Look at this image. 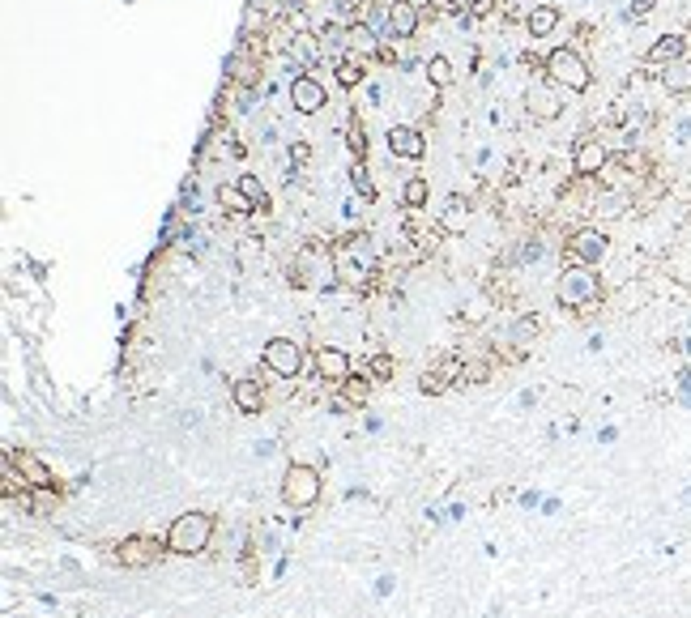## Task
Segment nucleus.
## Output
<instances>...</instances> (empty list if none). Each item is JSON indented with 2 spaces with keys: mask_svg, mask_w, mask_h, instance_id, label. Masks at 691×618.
<instances>
[{
  "mask_svg": "<svg viewBox=\"0 0 691 618\" xmlns=\"http://www.w3.org/2000/svg\"><path fill=\"white\" fill-rule=\"evenodd\" d=\"M209 542H213V516H209V512H184V516H175V525L167 529V542H162V546H167L171 555L192 559V555H205Z\"/></svg>",
  "mask_w": 691,
  "mask_h": 618,
  "instance_id": "nucleus-1",
  "label": "nucleus"
},
{
  "mask_svg": "<svg viewBox=\"0 0 691 618\" xmlns=\"http://www.w3.org/2000/svg\"><path fill=\"white\" fill-rule=\"evenodd\" d=\"M555 299H559V307H568V311H594V307L602 303V277H594V269L572 265V269L559 273Z\"/></svg>",
  "mask_w": 691,
  "mask_h": 618,
  "instance_id": "nucleus-2",
  "label": "nucleus"
},
{
  "mask_svg": "<svg viewBox=\"0 0 691 618\" xmlns=\"http://www.w3.org/2000/svg\"><path fill=\"white\" fill-rule=\"evenodd\" d=\"M320 499V469L316 465H303V461H290L286 474H282V504L290 512H303Z\"/></svg>",
  "mask_w": 691,
  "mask_h": 618,
  "instance_id": "nucleus-3",
  "label": "nucleus"
},
{
  "mask_svg": "<svg viewBox=\"0 0 691 618\" xmlns=\"http://www.w3.org/2000/svg\"><path fill=\"white\" fill-rule=\"evenodd\" d=\"M547 73H551V81H555L559 90H572V94L589 90V81H594V73H589L585 55H581V51H572V47H555V51L547 55Z\"/></svg>",
  "mask_w": 691,
  "mask_h": 618,
  "instance_id": "nucleus-4",
  "label": "nucleus"
},
{
  "mask_svg": "<svg viewBox=\"0 0 691 618\" xmlns=\"http://www.w3.org/2000/svg\"><path fill=\"white\" fill-rule=\"evenodd\" d=\"M606 252H611V239H606L598 226H581V230H572V235H568V260H572V265H581V269L602 265V260H606Z\"/></svg>",
  "mask_w": 691,
  "mask_h": 618,
  "instance_id": "nucleus-5",
  "label": "nucleus"
},
{
  "mask_svg": "<svg viewBox=\"0 0 691 618\" xmlns=\"http://www.w3.org/2000/svg\"><path fill=\"white\" fill-rule=\"evenodd\" d=\"M260 358H265V367H269L273 375H282V380H295V375L303 371V346L290 341V337H269L265 350H260Z\"/></svg>",
  "mask_w": 691,
  "mask_h": 618,
  "instance_id": "nucleus-6",
  "label": "nucleus"
},
{
  "mask_svg": "<svg viewBox=\"0 0 691 618\" xmlns=\"http://www.w3.org/2000/svg\"><path fill=\"white\" fill-rule=\"evenodd\" d=\"M290 282H299V286H325V282H333L337 277V265L320 252V247H303L299 256H295V265H290Z\"/></svg>",
  "mask_w": 691,
  "mask_h": 618,
  "instance_id": "nucleus-7",
  "label": "nucleus"
},
{
  "mask_svg": "<svg viewBox=\"0 0 691 618\" xmlns=\"http://www.w3.org/2000/svg\"><path fill=\"white\" fill-rule=\"evenodd\" d=\"M525 107H529V115H534V119H542V124L559 119V111H564L559 85H555V81H534V85L525 90Z\"/></svg>",
  "mask_w": 691,
  "mask_h": 618,
  "instance_id": "nucleus-8",
  "label": "nucleus"
},
{
  "mask_svg": "<svg viewBox=\"0 0 691 618\" xmlns=\"http://www.w3.org/2000/svg\"><path fill=\"white\" fill-rule=\"evenodd\" d=\"M325 102H329V94H325V85H320L312 73H299V77L290 81V107H295L299 115H316Z\"/></svg>",
  "mask_w": 691,
  "mask_h": 618,
  "instance_id": "nucleus-9",
  "label": "nucleus"
},
{
  "mask_svg": "<svg viewBox=\"0 0 691 618\" xmlns=\"http://www.w3.org/2000/svg\"><path fill=\"white\" fill-rule=\"evenodd\" d=\"M606 166H611V149H606L602 141H581V145H576V154H572V175L594 179V175H602Z\"/></svg>",
  "mask_w": 691,
  "mask_h": 618,
  "instance_id": "nucleus-10",
  "label": "nucleus"
},
{
  "mask_svg": "<svg viewBox=\"0 0 691 618\" xmlns=\"http://www.w3.org/2000/svg\"><path fill=\"white\" fill-rule=\"evenodd\" d=\"M316 371H320L325 380H333V384H346V380L354 375L350 354H346L342 346H320V350H316Z\"/></svg>",
  "mask_w": 691,
  "mask_h": 618,
  "instance_id": "nucleus-11",
  "label": "nucleus"
},
{
  "mask_svg": "<svg viewBox=\"0 0 691 618\" xmlns=\"http://www.w3.org/2000/svg\"><path fill=\"white\" fill-rule=\"evenodd\" d=\"M389 149H393V158H423V154H427V141H423L418 128L393 124V128H389Z\"/></svg>",
  "mask_w": 691,
  "mask_h": 618,
  "instance_id": "nucleus-12",
  "label": "nucleus"
},
{
  "mask_svg": "<svg viewBox=\"0 0 691 618\" xmlns=\"http://www.w3.org/2000/svg\"><path fill=\"white\" fill-rule=\"evenodd\" d=\"M687 34H662L649 51H645V64H653V68H666V64H675V60H683L687 55Z\"/></svg>",
  "mask_w": 691,
  "mask_h": 618,
  "instance_id": "nucleus-13",
  "label": "nucleus"
},
{
  "mask_svg": "<svg viewBox=\"0 0 691 618\" xmlns=\"http://www.w3.org/2000/svg\"><path fill=\"white\" fill-rule=\"evenodd\" d=\"M9 457H13V465L21 469V478H26V486H30V491H51V486H56L51 469H47L34 452H9Z\"/></svg>",
  "mask_w": 691,
  "mask_h": 618,
  "instance_id": "nucleus-14",
  "label": "nucleus"
},
{
  "mask_svg": "<svg viewBox=\"0 0 691 618\" xmlns=\"http://www.w3.org/2000/svg\"><path fill=\"white\" fill-rule=\"evenodd\" d=\"M158 555H162V550H158L154 538H124V542H120V563H124V568H149Z\"/></svg>",
  "mask_w": 691,
  "mask_h": 618,
  "instance_id": "nucleus-15",
  "label": "nucleus"
},
{
  "mask_svg": "<svg viewBox=\"0 0 691 618\" xmlns=\"http://www.w3.org/2000/svg\"><path fill=\"white\" fill-rule=\"evenodd\" d=\"M354 247H350V256H337V277H346V282H363L367 277V239H350Z\"/></svg>",
  "mask_w": 691,
  "mask_h": 618,
  "instance_id": "nucleus-16",
  "label": "nucleus"
},
{
  "mask_svg": "<svg viewBox=\"0 0 691 618\" xmlns=\"http://www.w3.org/2000/svg\"><path fill=\"white\" fill-rule=\"evenodd\" d=\"M231 401H235L239 414H260V410H265L260 380H235V384H231Z\"/></svg>",
  "mask_w": 691,
  "mask_h": 618,
  "instance_id": "nucleus-17",
  "label": "nucleus"
},
{
  "mask_svg": "<svg viewBox=\"0 0 691 618\" xmlns=\"http://www.w3.org/2000/svg\"><path fill=\"white\" fill-rule=\"evenodd\" d=\"M290 55L303 64V68H316L320 64V55H325V43H320V34L316 30H303V34H295V43H290Z\"/></svg>",
  "mask_w": 691,
  "mask_h": 618,
  "instance_id": "nucleus-18",
  "label": "nucleus"
},
{
  "mask_svg": "<svg viewBox=\"0 0 691 618\" xmlns=\"http://www.w3.org/2000/svg\"><path fill=\"white\" fill-rule=\"evenodd\" d=\"M662 85L670 94H691V55H683V60H675V64L662 68Z\"/></svg>",
  "mask_w": 691,
  "mask_h": 618,
  "instance_id": "nucleus-19",
  "label": "nucleus"
},
{
  "mask_svg": "<svg viewBox=\"0 0 691 618\" xmlns=\"http://www.w3.org/2000/svg\"><path fill=\"white\" fill-rule=\"evenodd\" d=\"M418 30V9L410 0H393V38H414Z\"/></svg>",
  "mask_w": 691,
  "mask_h": 618,
  "instance_id": "nucleus-20",
  "label": "nucleus"
},
{
  "mask_svg": "<svg viewBox=\"0 0 691 618\" xmlns=\"http://www.w3.org/2000/svg\"><path fill=\"white\" fill-rule=\"evenodd\" d=\"M525 26H529V34H534V38H547V34L559 26V9H555V4H538V9L525 17Z\"/></svg>",
  "mask_w": 691,
  "mask_h": 618,
  "instance_id": "nucleus-21",
  "label": "nucleus"
},
{
  "mask_svg": "<svg viewBox=\"0 0 691 618\" xmlns=\"http://www.w3.org/2000/svg\"><path fill=\"white\" fill-rule=\"evenodd\" d=\"M453 375H461V367H457V363H453V358H448V363H444V367H436V371H427V375H423V384H418V388H423V393H444V388H448V380H453Z\"/></svg>",
  "mask_w": 691,
  "mask_h": 618,
  "instance_id": "nucleus-22",
  "label": "nucleus"
},
{
  "mask_svg": "<svg viewBox=\"0 0 691 618\" xmlns=\"http://www.w3.org/2000/svg\"><path fill=\"white\" fill-rule=\"evenodd\" d=\"M226 73H231V77H235V81H239V85H252V81H256V73H260V68H256V64H252V60H248V51H235V55H231V60H226Z\"/></svg>",
  "mask_w": 691,
  "mask_h": 618,
  "instance_id": "nucleus-23",
  "label": "nucleus"
},
{
  "mask_svg": "<svg viewBox=\"0 0 691 618\" xmlns=\"http://www.w3.org/2000/svg\"><path fill=\"white\" fill-rule=\"evenodd\" d=\"M534 337H538V316H521V320L512 324V333H508V346L525 350V346H529Z\"/></svg>",
  "mask_w": 691,
  "mask_h": 618,
  "instance_id": "nucleus-24",
  "label": "nucleus"
},
{
  "mask_svg": "<svg viewBox=\"0 0 691 618\" xmlns=\"http://www.w3.org/2000/svg\"><path fill=\"white\" fill-rule=\"evenodd\" d=\"M218 205H222V209H231V213H252V209H256L239 188H226V183L218 188Z\"/></svg>",
  "mask_w": 691,
  "mask_h": 618,
  "instance_id": "nucleus-25",
  "label": "nucleus"
},
{
  "mask_svg": "<svg viewBox=\"0 0 691 618\" xmlns=\"http://www.w3.org/2000/svg\"><path fill=\"white\" fill-rule=\"evenodd\" d=\"M427 81H431L436 90L453 85V64H448L444 55H431V60H427Z\"/></svg>",
  "mask_w": 691,
  "mask_h": 618,
  "instance_id": "nucleus-26",
  "label": "nucleus"
},
{
  "mask_svg": "<svg viewBox=\"0 0 691 618\" xmlns=\"http://www.w3.org/2000/svg\"><path fill=\"white\" fill-rule=\"evenodd\" d=\"M333 73H337V85H342V90H354V85L363 81V64H359V60H337Z\"/></svg>",
  "mask_w": 691,
  "mask_h": 618,
  "instance_id": "nucleus-27",
  "label": "nucleus"
},
{
  "mask_svg": "<svg viewBox=\"0 0 691 618\" xmlns=\"http://www.w3.org/2000/svg\"><path fill=\"white\" fill-rule=\"evenodd\" d=\"M401 196H406V205H410V209H423V205H427V196H431V188H427V179H423V175H414V179L406 183V192H401Z\"/></svg>",
  "mask_w": 691,
  "mask_h": 618,
  "instance_id": "nucleus-28",
  "label": "nucleus"
},
{
  "mask_svg": "<svg viewBox=\"0 0 691 618\" xmlns=\"http://www.w3.org/2000/svg\"><path fill=\"white\" fill-rule=\"evenodd\" d=\"M440 222H444L448 230H465V222H470V209L461 205V196H453V201H448V209H444V218H440Z\"/></svg>",
  "mask_w": 691,
  "mask_h": 618,
  "instance_id": "nucleus-29",
  "label": "nucleus"
},
{
  "mask_svg": "<svg viewBox=\"0 0 691 618\" xmlns=\"http://www.w3.org/2000/svg\"><path fill=\"white\" fill-rule=\"evenodd\" d=\"M367 380H371L367 371H363V380H354V375H350V380L342 384V393H346V401H354V405H363V401L371 397V384H367Z\"/></svg>",
  "mask_w": 691,
  "mask_h": 618,
  "instance_id": "nucleus-30",
  "label": "nucleus"
},
{
  "mask_svg": "<svg viewBox=\"0 0 691 618\" xmlns=\"http://www.w3.org/2000/svg\"><path fill=\"white\" fill-rule=\"evenodd\" d=\"M235 188H239V192H243V196H248V201H252L256 209L265 205V183H260L256 175H239V183H235Z\"/></svg>",
  "mask_w": 691,
  "mask_h": 618,
  "instance_id": "nucleus-31",
  "label": "nucleus"
},
{
  "mask_svg": "<svg viewBox=\"0 0 691 618\" xmlns=\"http://www.w3.org/2000/svg\"><path fill=\"white\" fill-rule=\"evenodd\" d=\"M628 209V196L623 192H606V196H598V213L602 218H619Z\"/></svg>",
  "mask_w": 691,
  "mask_h": 618,
  "instance_id": "nucleus-32",
  "label": "nucleus"
},
{
  "mask_svg": "<svg viewBox=\"0 0 691 618\" xmlns=\"http://www.w3.org/2000/svg\"><path fill=\"white\" fill-rule=\"evenodd\" d=\"M256 550H260V555H278V550H282V538H278L273 525H260V529H256Z\"/></svg>",
  "mask_w": 691,
  "mask_h": 618,
  "instance_id": "nucleus-33",
  "label": "nucleus"
},
{
  "mask_svg": "<svg viewBox=\"0 0 691 618\" xmlns=\"http://www.w3.org/2000/svg\"><path fill=\"white\" fill-rule=\"evenodd\" d=\"M350 183H354V192H363L367 201H376V183L367 179V171H363V166H354V171H350Z\"/></svg>",
  "mask_w": 691,
  "mask_h": 618,
  "instance_id": "nucleus-34",
  "label": "nucleus"
},
{
  "mask_svg": "<svg viewBox=\"0 0 691 618\" xmlns=\"http://www.w3.org/2000/svg\"><path fill=\"white\" fill-rule=\"evenodd\" d=\"M367 375H371V380H389V375H393V358H389V354H376V358L367 363Z\"/></svg>",
  "mask_w": 691,
  "mask_h": 618,
  "instance_id": "nucleus-35",
  "label": "nucleus"
},
{
  "mask_svg": "<svg viewBox=\"0 0 691 618\" xmlns=\"http://www.w3.org/2000/svg\"><path fill=\"white\" fill-rule=\"evenodd\" d=\"M252 457H256V461L278 457V439H256V444H252Z\"/></svg>",
  "mask_w": 691,
  "mask_h": 618,
  "instance_id": "nucleus-36",
  "label": "nucleus"
},
{
  "mask_svg": "<svg viewBox=\"0 0 691 618\" xmlns=\"http://www.w3.org/2000/svg\"><path fill=\"white\" fill-rule=\"evenodd\" d=\"M393 589H397V576H380V580H376V589H371V593H376V597H380V602H384V597H393Z\"/></svg>",
  "mask_w": 691,
  "mask_h": 618,
  "instance_id": "nucleus-37",
  "label": "nucleus"
},
{
  "mask_svg": "<svg viewBox=\"0 0 691 618\" xmlns=\"http://www.w3.org/2000/svg\"><path fill=\"white\" fill-rule=\"evenodd\" d=\"M658 9V0H632V9H628V21H636V17H645V13H653Z\"/></svg>",
  "mask_w": 691,
  "mask_h": 618,
  "instance_id": "nucleus-38",
  "label": "nucleus"
},
{
  "mask_svg": "<svg viewBox=\"0 0 691 618\" xmlns=\"http://www.w3.org/2000/svg\"><path fill=\"white\" fill-rule=\"evenodd\" d=\"M350 149L354 154H367V132L363 128H350Z\"/></svg>",
  "mask_w": 691,
  "mask_h": 618,
  "instance_id": "nucleus-39",
  "label": "nucleus"
},
{
  "mask_svg": "<svg viewBox=\"0 0 691 618\" xmlns=\"http://www.w3.org/2000/svg\"><path fill=\"white\" fill-rule=\"evenodd\" d=\"M521 260H542V243H538V239H525V247H521Z\"/></svg>",
  "mask_w": 691,
  "mask_h": 618,
  "instance_id": "nucleus-40",
  "label": "nucleus"
},
{
  "mask_svg": "<svg viewBox=\"0 0 691 618\" xmlns=\"http://www.w3.org/2000/svg\"><path fill=\"white\" fill-rule=\"evenodd\" d=\"M517 499H521V508H542V499H547V495H542V491H521Z\"/></svg>",
  "mask_w": 691,
  "mask_h": 618,
  "instance_id": "nucleus-41",
  "label": "nucleus"
},
{
  "mask_svg": "<svg viewBox=\"0 0 691 618\" xmlns=\"http://www.w3.org/2000/svg\"><path fill=\"white\" fill-rule=\"evenodd\" d=\"M363 431H367V435H380V431H384V418H380V414H367V418H363Z\"/></svg>",
  "mask_w": 691,
  "mask_h": 618,
  "instance_id": "nucleus-42",
  "label": "nucleus"
},
{
  "mask_svg": "<svg viewBox=\"0 0 691 618\" xmlns=\"http://www.w3.org/2000/svg\"><path fill=\"white\" fill-rule=\"evenodd\" d=\"M615 439H619V427H602L598 431V444H615Z\"/></svg>",
  "mask_w": 691,
  "mask_h": 618,
  "instance_id": "nucleus-43",
  "label": "nucleus"
},
{
  "mask_svg": "<svg viewBox=\"0 0 691 618\" xmlns=\"http://www.w3.org/2000/svg\"><path fill=\"white\" fill-rule=\"evenodd\" d=\"M444 516H448V521H465V504H448Z\"/></svg>",
  "mask_w": 691,
  "mask_h": 618,
  "instance_id": "nucleus-44",
  "label": "nucleus"
},
{
  "mask_svg": "<svg viewBox=\"0 0 691 618\" xmlns=\"http://www.w3.org/2000/svg\"><path fill=\"white\" fill-rule=\"evenodd\" d=\"M534 401H538V393H534V388H525V393H521V397H517V405H521V410H529V405H534Z\"/></svg>",
  "mask_w": 691,
  "mask_h": 618,
  "instance_id": "nucleus-45",
  "label": "nucleus"
},
{
  "mask_svg": "<svg viewBox=\"0 0 691 618\" xmlns=\"http://www.w3.org/2000/svg\"><path fill=\"white\" fill-rule=\"evenodd\" d=\"M555 512H559V499H555V495H547V499H542V516H555Z\"/></svg>",
  "mask_w": 691,
  "mask_h": 618,
  "instance_id": "nucleus-46",
  "label": "nucleus"
},
{
  "mask_svg": "<svg viewBox=\"0 0 691 618\" xmlns=\"http://www.w3.org/2000/svg\"><path fill=\"white\" fill-rule=\"evenodd\" d=\"M487 13H495V0H478L474 4V17H487Z\"/></svg>",
  "mask_w": 691,
  "mask_h": 618,
  "instance_id": "nucleus-47",
  "label": "nucleus"
},
{
  "mask_svg": "<svg viewBox=\"0 0 691 618\" xmlns=\"http://www.w3.org/2000/svg\"><path fill=\"white\" fill-rule=\"evenodd\" d=\"M286 568H290V559H286V555H282V559H278V563H273V580H282V576H286Z\"/></svg>",
  "mask_w": 691,
  "mask_h": 618,
  "instance_id": "nucleus-48",
  "label": "nucleus"
},
{
  "mask_svg": "<svg viewBox=\"0 0 691 618\" xmlns=\"http://www.w3.org/2000/svg\"><path fill=\"white\" fill-rule=\"evenodd\" d=\"M679 508H691V486H683V491H679Z\"/></svg>",
  "mask_w": 691,
  "mask_h": 618,
  "instance_id": "nucleus-49",
  "label": "nucleus"
},
{
  "mask_svg": "<svg viewBox=\"0 0 691 618\" xmlns=\"http://www.w3.org/2000/svg\"><path fill=\"white\" fill-rule=\"evenodd\" d=\"M679 405H683V410H691V393H679Z\"/></svg>",
  "mask_w": 691,
  "mask_h": 618,
  "instance_id": "nucleus-50",
  "label": "nucleus"
},
{
  "mask_svg": "<svg viewBox=\"0 0 691 618\" xmlns=\"http://www.w3.org/2000/svg\"><path fill=\"white\" fill-rule=\"evenodd\" d=\"M683 34H687V38H691V26H687V30H683Z\"/></svg>",
  "mask_w": 691,
  "mask_h": 618,
  "instance_id": "nucleus-51",
  "label": "nucleus"
}]
</instances>
